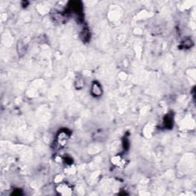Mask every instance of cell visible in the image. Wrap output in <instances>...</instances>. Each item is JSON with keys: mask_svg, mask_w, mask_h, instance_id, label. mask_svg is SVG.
<instances>
[{"mask_svg": "<svg viewBox=\"0 0 196 196\" xmlns=\"http://www.w3.org/2000/svg\"><path fill=\"white\" fill-rule=\"evenodd\" d=\"M91 92L94 96H100L102 94V89L100 84L97 82H94L91 87Z\"/></svg>", "mask_w": 196, "mask_h": 196, "instance_id": "6da1fadb", "label": "cell"}]
</instances>
